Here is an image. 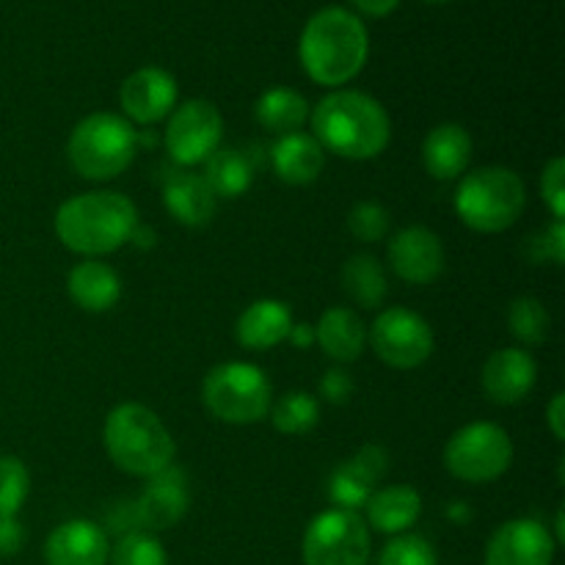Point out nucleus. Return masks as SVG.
<instances>
[{"label":"nucleus","instance_id":"42","mask_svg":"<svg viewBox=\"0 0 565 565\" xmlns=\"http://www.w3.org/2000/svg\"><path fill=\"white\" fill-rule=\"evenodd\" d=\"M425 3H447V0H425Z\"/></svg>","mask_w":565,"mask_h":565},{"label":"nucleus","instance_id":"28","mask_svg":"<svg viewBox=\"0 0 565 565\" xmlns=\"http://www.w3.org/2000/svg\"><path fill=\"white\" fill-rule=\"evenodd\" d=\"M342 290L353 303L364 309H375L386 298V274L381 263L370 254H356L342 265Z\"/></svg>","mask_w":565,"mask_h":565},{"label":"nucleus","instance_id":"26","mask_svg":"<svg viewBox=\"0 0 565 565\" xmlns=\"http://www.w3.org/2000/svg\"><path fill=\"white\" fill-rule=\"evenodd\" d=\"M254 116L259 125L276 136H287V132H298L303 121L309 119V103L301 92L287 86H274L263 92V97L254 105Z\"/></svg>","mask_w":565,"mask_h":565},{"label":"nucleus","instance_id":"22","mask_svg":"<svg viewBox=\"0 0 565 565\" xmlns=\"http://www.w3.org/2000/svg\"><path fill=\"white\" fill-rule=\"evenodd\" d=\"M472 160V136L461 125H439L425 136L423 163L434 180H456Z\"/></svg>","mask_w":565,"mask_h":565},{"label":"nucleus","instance_id":"31","mask_svg":"<svg viewBox=\"0 0 565 565\" xmlns=\"http://www.w3.org/2000/svg\"><path fill=\"white\" fill-rule=\"evenodd\" d=\"M110 565H169L163 544L152 533H127L119 535L116 546L108 555Z\"/></svg>","mask_w":565,"mask_h":565},{"label":"nucleus","instance_id":"37","mask_svg":"<svg viewBox=\"0 0 565 565\" xmlns=\"http://www.w3.org/2000/svg\"><path fill=\"white\" fill-rule=\"evenodd\" d=\"M353 390H356V384H353V379L345 370H329L320 379V395H323V401L334 403V406H342V403L351 401Z\"/></svg>","mask_w":565,"mask_h":565},{"label":"nucleus","instance_id":"41","mask_svg":"<svg viewBox=\"0 0 565 565\" xmlns=\"http://www.w3.org/2000/svg\"><path fill=\"white\" fill-rule=\"evenodd\" d=\"M287 340H290L296 348H312L315 345V329L307 323L292 326L290 334H287Z\"/></svg>","mask_w":565,"mask_h":565},{"label":"nucleus","instance_id":"29","mask_svg":"<svg viewBox=\"0 0 565 565\" xmlns=\"http://www.w3.org/2000/svg\"><path fill=\"white\" fill-rule=\"evenodd\" d=\"M320 406L309 392H287L270 406V423L279 434L303 436L318 425Z\"/></svg>","mask_w":565,"mask_h":565},{"label":"nucleus","instance_id":"18","mask_svg":"<svg viewBox=\"0 0 565 565\" xmlns=\"http://www.w3.org/2000/svg\"><path fill=\"white\" fill-rule=\"evenodd\" d=\"M535 379H539L535 359L522 348H505V351L491 353L483 367L486 395L500 406L522 403L533 392Z\"/></svg>","mask_w":565,"mask_h":565},{"label":"nucleus","instance_id":"5","mask_svg":"<svg viewBox=\"0 0 565 565\" xmlns=\"http://www.w3.org/2000/svg\"><path fill=\"white\" fill-rule=\"evenodd\" d=\"M138 152V132L125 116L92 114L77 121L70 136V163L83 180H116L130 169Z\"/></svg>","mask_w":565,"mask_h":565},{"label":"nucleus","instance_id":"21","mask_svg":"<svg viewBox=\"0 0 565 565\" xmlns=\"http://www.w3.org/2000/svg\"><path fill=\"white\" fill-rule=\"evenodd\" d=\"M292 312L285 301L263 298L254 301L237 320V342L248 351H270L287 340L292 329Z\"/></svg>","mask_w":565,"mask_h":565},{"label":"nucleus","instance_id":"34","mask_svg":"<svg viewBox=\"0 0 565 565\" xmlns=\"http://www.w3.org/2000/svg\"><path fill=\"white\" fill-rule=\"evenodd\" d=\"M390 213L375 202H359L348 215V230L356 241L362 243H379L390 232Z\"/></svg>","mask_w":565,"mask_h":565},{"label":"nucleus","instance_id":"8","mask_svg":"<svg viewBox=\"0 0 565 565\" xmlns=\"http://www.w3.org/2000/svg\"><path fill=\"white\" fill-rule=\"evenodd\" d=\"M513 463V441L494 423H472L452 434L445 447V467L463 483H491Z\"/></svg>","mask_w":565,"mask_h":565},{"label":"nucleus","instance_id":"11","mask_svg":"<svg viewBox=\"0 0 565 565\" xmlns=\"http://www.w3.org/2000/svg\"><path fill=\"white\" fill-rule=\"evenodd\" d=\"M163 138L174 163H204L221 147L224 119L207 99H188L169 114V127H166Z\"/></svg>","mask_w":565,"mask_h":565},{"label":"nucleus","instance_id":"33","mask_svg":"<svg viewBox=\"0 0 565 565\" xmlns=\"http://www.w3.org/2000/svg\"><path fill=\"white\" fill-rule=\"evenodd\" d=\"M379 565H436V552L423 535L403 533L384 546Z\"/></svg>","mask_w":565,"mask_h":565},{"label":"nucleus","instance_id":"13","mask_svg":"<svg viewBox=\"0 0 565 565\" xmlns=\"http://www.w3.org/2000/svg\"><path fill=\"white\" fill-rule=\"evenodd\" d=\"M555 544L550 530L535 519L505 522L486 546V565H552Z\"/></svg>","mask_w":565,"mask_h":565},{"label":"nucleus","instance_id":"27","mask_svg":"<svg viewBox=\"0 0 565 565\" xmlns=\"http://www.w3.org/2000/svg\"><path fill=\"white\" fill-rule=\"evenodd\" d=\"M204 182L215 199H237L252 188L254 166L241 149L218 147L207 160H204Z\"/></svg>","mask_w":565,"mask_h":565},{"label":"nucleus","instance_id":"39","mask_svg":"<svg viewBox=\"0 0 565 565\" xmlns=\"http://www.w3.org/2000/svg\"><path fill=\"white\" fill-rule=\"evenodd\" d=\"M546 423H550L552 436H555L557 441H563V436H565V397H563V392H557V395L552 397L550 412H546Z\"/></svg>","mask_w":565,"mask_h":565},{"label":"nucleus","instance_id":"16","mask_svg":"<svg viewBox=\"0 0 565 565\" xmlns=\"http://www.w3.org/2000/svg\"><path fill=\"white\" fill-rule=\"evenodd\" d=\"M390 467V456L384 447L379 445H364L351 461L342 463L329 480V497L340 511H353L367 505L373 497L375 483L386 475Z\"/></svg>","mask_w":565,"mask_h":565},{"label":"nucleus","instance_id":"2","mask_svg":"<svg viewBox=\"0 0 565 565\" xmlns=\"http://www.w3.org/2000/svg\"><path fill=\"white\" fill-rule=\"evenodd\" d=\"M312 136L323 152L348 160L379 158L392 136L384 105L364 92H331L315 105Z\"/></svg>","mask_w":565,"mask_h":565},{"label":"nucleus","instance_id":"40","mask_svg":"<svg viewBox=\"0 0 565 565\" xmlns=\"http://www.w3.org/2000/svg\"><path fill=\"white\" fill-rule=\"evenodd\" d=\"M351 3L367 17H386L397 9L401 0H351Z\"/></svg>","mask_w":565,"mask_h":565},{"label":"nucleus","instance_id":"15","mask_svg":"<svg viewBox=\"0 0 565 565\" xmlns=\"http://www.w3.org/2000/svg\"><path fill=\"white\" fill-rule=\"evenodd\" d=\"M121 110L138 125L166 119L177 105V81L160 66H141L119 88Z\"/></svg>","mask_w":565,"mask_h":565},{"label":"nucleus","instance_id":"19","mask_svg":"<svg viewBox=\"0 0 565 565\" xmlns=\"http://www.w3.org/2000/svg\"><path fill=\"white\" fill-rule=\"evenodd\" d=\"M163 204L182 226L199 230V226H207L213 221L218 199L210 191L202 174L180 169L171 171L163 180Z\"/></svg>","mask_w":565,"mask_h":565},{"label":"nucleus","instance_id":"12","mask_svg":"<svg viewBox=\"0 0 565 565\" xmlns=\"http://www.w3.org/2000/svg\"><path fill=\"white\" fill-rule=\"evenodd\" d=\"M188 505H191V497L185 489V472L177 469L174 463L147 478L141 494L127 502L132 527L141 530V533H160V530L174 527L188 513Z\"/></svg>","mask_w":565,"mask_h":565},{"label":"nucleus","instance_id":"30","mask_svg":"<svg viewBox=\"0 0 565 565\" xmlns=\"http://www.w3.org/2000/svg\"><path fill=\"white\" fill-rule=\"evenodd\" d=\"M552 318L539 298L522 296L508 309V329L524 345H541L550 337Z\"/></svg>","mask_w":565,"mask_h":565},{"label":"nucleus","instance_id":"14","mask_svg":"<svg viewBox=\"0 0 565 565\" xmlns=\"http://www.w3.org/2000/svg\"><path fill=\"white\" fill-rule=\"evenodd\" d=\"M390 265L408 285H430L445 270V246L425 226H408L390 241Z\"/></svg>","mask_w":565,"mask_h":565},{"label":"nucleus","instance_id":"6","mask_svg":"<svg viewBox=\"0 0 565 565\" xmlns=\"http://www.w3.org/2000/svg\"><path fill=\"white\" fill-rule=\"evenodd\" d=\"M527 204L522 177L505 166H486L461 180L456 193V213L469 230L502 232L513 226Z\"/></svg>","mask_w":565,"mask_h":565},{"label":"nucleus","instance_id":"3","mask_svg":"<svg viewBox=\"0 0 565 565\" xmlns=\"http://www.w3.org/2000/svg\"><path fill=\"white\" fill-rule=\"evenodd\" d=\"M138 210L125 193L92 191L66 199L55 213V235L70 252L97 259L130 243Z\"/></svg>","mask_w":565,"mask_h":565},{"label":"nucleus","instance_id":"23","mask_svg":"<svg viewBox=\"0 0 565 565\" xmlns=\"http://www.w3.org/2000/svg\"><path fill=\"white\" fill-rule=\"evenodd\" d=\"M66 287H70V298L75 301V307L94 315L114 309L121 296L119 276L103 259H83V263H77L72 268Z\"/></svg>","mask_w":565,"mask_h":565},{"label":"nucleus","instance_id":"10","mask_svg":"<svg viewBox=\"0 0 565 565\" xmlns=\"http://www.w3.org/2000/svg\"><path fill=\"white\" fill-rule=\"evenodd\" d=\"M375 356L395 370L423 367L434 353V331L423 315L406 307H390L370 329Z\"/></svg>","mask_w":565,"mask_h":565},{"label":"nucleus","instance_id":"20","mask_svg":"<svg viewBox=\"0 0 565 565\" xmlns=\"http://www.w3.org/2000/svg\"><path fill=\"white\" fill-rule=\"evenodd\" d=\"M270 163H274L279 180L290 182V185H309L323 171L326 152L315 141V136L298 130L276 138V143L270 147Z\"/></svg>","mask_w":565,"mask_h":565},{"label":"nucleus","instance_id":"17","mask_svg":"<svg viewBox=\"0 0 565 565\" xmlns=\"http://www.w3.org/2000/svg\"><path fill=\"white\" fill-rule=\"evenodd\" d=\"M108 555V535L97 522H88V519L58 524L44 541L47 565H105Z\"/></svg>","mask_w":565,"mask_h":565},{"label":"nucleus","instance_id":"35","mask_svg":"<svg viewBox=\"0 0 565 565\" xmlns=\"http://www.w3.org/2000/svg\"><path fill=\"white\" fill-rule=\"evenodd\" d=\"M541 196L550 204L552 218L563 221L565 215V160L555 158L541 177Z\"/></svg>","mask_w":565,"mask_h":565},{"label":"nucleus","instance_id":"25","mask_svg":"<svg viewBox=\"0 0 565 565\" xmlns=\"http://www.w3.org/2000/svg\"><path fill=\"white\" fill-rule=\"evenodd\" d=\"M370 527L384 535H403L423 513V497L412 486H386L367 500Z\"/></svg>","mask_w":565,"mask_h":565},{"label":"nucleus","instance_id":"32","mask_svg":"<svg viewBox=\"0 0 565 565\" xmlns=\"http://www.w3.org/2000/svg\"><path fill=\"white\" fill-rule=\"evenodd\" d=\"M31 491V475L14 456H0V519H11L25 505Z\"/></svg>","mask_w":565,"mask_h":565},{"label":"nucleus","instance_id":"1","mask_svg":"<svg viewBox=\"0 0 565 565\" xmlns=\"http://www.w3.org/2000/svg\"><path fill=\"white\" fill-rule=\"evenodd\" d=\"M307 75L320 86H345L367 64L370 36L362 17L342 6H329L309 17L298 42Z\"/></svg>","mask_w":565,"mask_h":565},{"label":"nucleus","instance_id":"36","mask_svg":"<svg viewBox=\"0 0 565 565\" xmlns=\"http://www.w3.org/2000/svg\"><path fill=\"white\" fill-rule=\"evenodd\" d=\"M533 246L539 248V252L533 254L535 263H541V259H550V263L563 265V259H565V226H563V221H555L550 230L541 232L539 237H533Z\"/></svg>","mask_w":565,"mask_h":565},{"label":"nucleus","instance_id":"24","mask_svg":"<svg viewBox=\"0 0 565 565\" xmlns=\"http://www.w3.org/2000/svg\"><path fill=\"white\" fill-rule=\"evenodd\" d=\"M315 342L337 362H356L367 342V329L353 309L331 307L315 326Z\"/></svg>","mask_w":565,"mask_h":565},{"label":"nucleus","instance_id":"9","mask_svg":"<svg viewBox=\"0 0 565 565\" xmlns=\"http://www.w3.org/2000/svg\"><path fill=\"white\" fill-rule=\"evenodd\" d=\"M303 565H367L370 530L359 513L326 511L303 535Z\"/></svg>","mask_w":565,"mask_h":565},{"label":"nucleus","instance_id":"7","mask_svg":"<svg viewBox=\"0 0 565 565\" xmlns=\"http://www.w3.org/2000/svg\"><path fill=\"white\" fill-rule=\"evenodd\" d=\"M202 401L215 419L230 425H252L270 414L274 390L257 364L226 362L207 373Z\"/></svg>","mask_w":565,"mask_h":565},{"label":"nucleus","instance_id":"38","mask_svg":"<svg viewBox=\"0 0 565 565\" xmlns=\"http://www.w3.org/2000/svg\"><path fill=\"white\" fill-rule=\"evenodd\" d=\"M25 544V530L17 516L0 519V555H17Z\"/></svg>","mask_w":565,"mask_h":565},{"label":"nucleus","instance_id":"4","mask_svg":"<svg viewBox=\"0 0 565 565\" xmlns=\"http://www.w3.org/2000/svg\"><path fill=\"white\" fill-rule=\"evenodd\" d=\"M103 436L110 461L132 478H152L174 463L177 445L169 428L141 403L116 406L105 419Z\"/></svg>","mask_w":565,"mask_h":565}]
</instances>
